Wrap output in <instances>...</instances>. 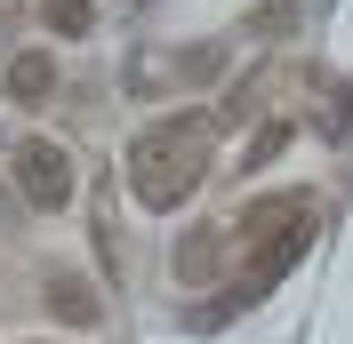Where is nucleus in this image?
I'll list each match as a JSON object with an SVG mask.
<instances>
[{
    "label": "nucleus",
    "mask_w": 353,
    "mask_h": 344,
    "mask_svg": "<svg viewBox=\"0 0 353 344\" xmlns=\"http://www.w3.org/2000/svg\"><path fill=\"white\" fill-rule=\"evenodd\" d=\"M289 136H297V129H289V120H265V129L249 136V152H241V160H233V169H273V160H281V152H289Z\"/></svg>",
    "instance_id": "nucleus-11"
},
{
    "label": "nucleus",
    "mask_w": 353,
    "mask_h": 344,
    "mask_svg": "<svg viewBox=\"0 0 353 344\" xmlns=\"http://www.w3.org/2000/svg\"><path fill=\"white\" fill-rule=\"evenodd\" d=\"M225 248H233V240H225V224H193V233L176 240V288H209V280H217V264H225Z\"/></svg>",
    "instance_id": "nucleus-5"
},
{
    "label": "nucleus",
    "mask_w": 353,
    "mask_h": 344,
    "mask_svg": "<svg viewBox=\"0 0 353 344\" xmlns=\"http://www.w3.org/2000/svg\"><path fill=\"white\" fill-rule=\"evenodd\" d=\"M305 248H313V216H289V224L257 233V240H249V272H241V288H249V297H265V288H273V280H281L297 257H305Z\"/></svg>",
    "instance_id": "nucleus-3"
},
{
    "label": "nucleus",
    "mask_w": 353,
    "mask_h": 344,
    "mask_svg": "<svg viewBox=\"0 0 353 344\" xmlns=\"http://www.w3.org/2000/svg\"><path fill=\"white\" fill-rule=\"evenodd\" d=\"M209 112H169L153 129L129 144V184H137V208L169 216L176 200L201 193V176H209Z\"/></svg>",
    "instance_id": "nucleus-1"
},
{
    "label": "nucleus",
    "mask_w": 353,
    "mask_h": 344,
    "mask_svg": "<svg viewBox=\"0 0 353 344\" xmlns=\"http://www.w3.org/2000/svg\"><path fill=\"white\" fill-rule=\"evenodd\" d=\"M0 88H8V105H24V112L57 105V56H41V48H8V72H0Z\"/></svg>",
    "instance_id": "nucleus-4"
},
{
    "label": "nucleus",
    "mask_w": 353,
    "mask_h": 344,
    "mask_svg": "<svg viewBox=\"0 0 353 344\" xmlns=\"http://www.w3.org/2000/svg\"><path fill=\"white\" fill-rule=\"evenodd\" d=\"M225 56H233L225 41H201V48H185V56H169V80H176V88H209V80L225 72Z\"/></svg>",
    "instance_id": "nucleus-9"
},
{
    "label": "nucleus",
    "mask_w": 353,
    "mask_h": 344,
    "mask_svg": "<svg viewBox=\"0 0 353 344\" xmlns=\"http://www.w3.org/2000/svg\"><path fill=\"white\" fill-rule=\"evenodd\" d=\"M8 169H17V193L32 200L41 216L72 208V152L57 144V136H24V144L8 152Z\"/></svg>",
    "instance_id": "nucleus-2"
},
{
    "label": "nucleus",
    "mask_w": 353,
    "mask_h": 344,
    "mask_svg": "<svg viewBox=\"0 0 353 344\" xmlns=\"http://www.w3.org/2000/svg\"><path fill=\"white\" fill-rule=\"evenodd\" d=\"M121 88H129V96H145V105H161V96H169V56H161V48H137L129 56V72H121Z\"/></svg>",
    "instance_id": "nucleus-8"
},
{
    "label": "nucleus",
    "mask_w": 353,
    "mask_h": 344,
    "mask_svg": "<svg viewBox=\"0 0 353 344\" xmlns=\"http://www.w3.org/2000/svg\"><path fill=\"white\" fill-rule=\"evenodd\" d=\"M41 24L65 32V41H88L97 32V0H41Z\"/></svg>",
    "instance_id": "nucleus-10"
},
{
    "label": "nucleus",
    "mask_w": 353,
    "mask_h": 344,
    "mask_svg": "<svg viewBox=\"0 0 353 344\" xmlns=\"http://www.w3.org/2000/svg\"><path fill=\"white\" fill-rule=\"evenodd\" d=\"M41 304H48V321H65V328H97V321H105V297H97L81 272H48Z\"/></svg>",
    "instance_id": "nucleus-6"
},
{
    "label": "nucleus",
    "mask_w": 353,
    "mask_h": 344,
    "mask_svg": "<svg viewBox=\"0 0 353 344\" xmlns=\"http://www.w3.org/2000/svg\"><path fill=\"white\" fill-rule=\"evenodd\" d=\"M289 216H313V193H265V200H249V208L225 224V240H257V233H273V224H289Z\"/></svg>",
    "instance_id": "nucleus-7"
},
{
    "label": "nucleus",
    "mask_w": 353,
    "mask_h": 344,
    "mask_svg": "<svg viewBox=\"0 0 353 344\" xmlns=\"http://www.w3.org/2000/svg\"><path fill=\"white\" fill-rule=\"evenodd\" d=\"M289 24H297V0H265V8L241 17V32H249V41H281Z\"/></svg>",
    "instance_id": "nucleus-12"
},
{
    "label": "nucleus",
    "mask_w": 353,
    "mask_h": 344,
    "mask_svg": "<svg viewBox=\"0 0 353 344\" xmlns=\"http://www.w3.org/2000/svg\"><path fill=\"white\" fill-rule=\"evenodd\" d=\"M8 24H17V0H0V48H8Z\"/></svg>",
    "instance_id": "nucleus-13"
}]
</instances>
